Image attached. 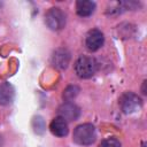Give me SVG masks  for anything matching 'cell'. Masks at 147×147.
<instances>
[{"mask_svg": "<svg viewBox=\"0 0 147 147\" xmlns=\"http://www.w3.org/2000/svg\"><path fill=\"white\" fill-rule=\"evenodd\" d=\"M95 139H96L95 127L90 123L80 124L74 130L72 140L77 145L88 146V145H92L95 141Z\"/></svg>", "mask_w": 147, "mask_h": 147, "instance_id": "6da1fadb", "label": "cell"}, {"mask_svg": "<svg viewBox=\"0 0 147 147\" xmlns=\"http://www.w3.org/2000/svg\"><path fill=\"white\" fill-rule=\"evenodd\" d=\"M98 70V62L91 56H80L75 63V72L79 78H91Z\"/></svg>", "mask_w": 147, "mask_h": 147, "instance_id": "7a4b0ae2", "label": "cell"}, {"mask_svg": "<svg viewBox=\"0 0 147 147\" xmlns=\"http://www.w3.org/2000/svg\"><path fill=\"white\" fill-rule=\"evenodd\" d=\"M45 22L51 30L59 31L65 25V14L57 7L51 8L45 14Z\"/></svg>", "mask_w": 147, "mask_h": 147, "instance_id": "3957f363", "label": "cell"}, {"mask_svg": "<svg viewBox=\"0 0 147 147\" xmlns=\"http://www.w3.org/2000/svg\"><path fill=\"white\" fill-rule=\"evenodd\" d=\"M141 99L134 94L133 92H125L119 98V106L125 114H132L136 113L141 108Z\"/></svg>", "mask_w": 147, "mask_h": 147, "instance_id": "277c9868", "label": "cell"}, {"mask_svg": "<svg viewBox=\"0 0 147 147\" xmlns=\"http://www.w3.org/2000/svg\"><path fill=\"white\" fill-rule=\"evenodd\" d=\"M57 114L60 117H62L67 122L76 121L80 115V109L78 106H76L72 102H64L59 107Z\"/></svg>", "mask_w": 147, "mask_h": 147, "instance_id": "5b68a950", "label": "cell"}, {"mask_svg": "<svg viewBox=\"0 0 147 147\" xmlns=\"http://www.w3.org/2000/svg\"><path fill=\"white\" fill-rule=\"evenodd\" d=\"M103 40H105L103 33L98 29H93L87 32L86 38H85V45L87 49L95 52L103 45Z\"/></svg>", "mask_w": 147, "mask_h": 147, "instance_id": "8992f818", "label": "cell"}, {"mask_svg": "<svg viewBox=\"0 0 147 147\" xmlns=\"http://www.w3.org/2000/svg\"><path fill=\"white\" fill-rule=\"evenodd\" d=\"M70 62V53L65 48H59L53 53L52 63L57 69H65Z\"/></svg>", "mask_w": 147, "mask_h": 147, "instance_id": "52a82bcc", "label": "cell"}, {"mask_svg": "<svg viewBox=\"0 0 147 147\" xmlns=\"http://www.w3.org/2000/svg\"><path fill=\"white\" fill-rule=\"evenodd\" d=\"M49 129H51L52 133L57 136V137H64V136L68 134V131H69L68 130V122L64 121L60 116L55 117L52 121V123L49 125Z\"/></svg>", "mask_w": 147, "mask_h": 147, "instance_id": "ba28073f", "label": "cell"}, {"mask_svg": "<svg viewBox=\"0 0 147 147\" xmlns=\"http://www.w3.org/2000/svg\"><path fill=\"white\" fill-rule=\"evenodd\" d=\"M15 91L9 83H2L0 85V105H9L14 100Z\"/></svg>", "mask_w": 147, "mask_h": 147, "instance_id": "9c48e42d", "label": "cell"}, {"mask_svg": "<svg viewBox=\"0 0 147 147\" xmlns=\"http://www.w3.org/2000/svg\"><path fill=\"white\" fill-rule=\"evenodd\" d=\"M95 10V3L93 1L87 0H79L76 3V11L82 17H87L92 15Z\"/></svg>", "mask_w": 147, "mask_h": 147, "instance_id": "30bf717a", "label": "cell"}, {"mask_svg": "<svg viewBox=\"0 0 147 147\" xmlns=\"http://www.w3.org/2000/svg\"><path fill=\"white\" fill-rule=\"evenodd\" d=\"M78 93H79V87L76 86V85H70V86H68V87L64 90V92H63V98H64V100H65L67 102H70L71 100H74V99L78 95Z\"/></svg>", "mask_w": 147, "mask_h": 147, "instance_id": "8fae6325", "label": "cell"}, {"mask_svg": "<svg viewBox=\"0 0 147 147\" xmlns=\"http://www.w3.org/2000/svg\"><path fill=\"white\" fill-rule=\"evenodd\" d=\"M99 147H121V142L116 138H107L100 144Z\"/></svg>", "mask_w": 147, "mask_h": 147, "instance_id": "7c38bea8", "label": "cell"}, {"mask_svg": "<svg viewBox=\"0 0 147 147\" xmlns=\"http://www.w3.org/2000/svg\"><path fill=\"white\" fill-rule=\"evenodd\" d=\"M142 147H146V144H144V145H142Z\"/></svg>", "mask_w": 147, "mask_h": 147, "instance_id": "4fadbf2b", "label": "cell"}, {"mask_svg": "<svg viewBox=\"0 0 147 147\" xmlns=\"http://www.w3.org/2000/svg\"><path fill=\"white\" fill-rule=\"evenodd\" d=\"M0 7H1V3H0Z\"/></svg>", "mask_w": 147, "mask_h": 147, "instance_id": "5bb4252c", "label": "cell"}]
</instances>
